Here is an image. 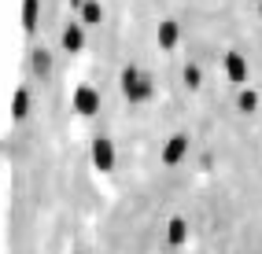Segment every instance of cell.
Masks as SVG:
<instances>
[{
	"mask_svg": "<svg viewBox=\"0 0 262 254\" xmlns=\"http://www.w3.org/2000/svg\"><path fill=\"white\" fill-rule=\"evenodd\" d=\"M30 66H33V74H48L52 70V56H48V48H33V56H30Z\"/></svg>",
	"mask_w": 262,
	"mask_h": 254,
	"instance_id": "12",
	"label": "cell"
},
{
	"mask_svg": "<svg viewBox=\"0 0 262 254\" xmlns=\"http://www.w3.org/2000/svg\"><path fill=\"white\" fill-rule=\"evenodd\" d=\"M122 92H126L129 104H144V99H151V78L137 66H126L122 70Z\"/></svg>",
	"mask_w": 262,
	"mask_h": 254,
	"instance_id": "1",
	"label": "cell"
},
{
	"mask_svg": "<svg viewBox=\"0 0 262 254\" xmlns=\"http://www.w3.org/2000/svg\"><path fill=\"white\" fill-rule=\"evenodd\" d=\"M78 11H81V26H100L103 22V4L100 0H85Z\"/></svg>",
	"mask_w": 262,
	"mask_h": 254,
	"instance_id": "9",
	"label": "cell"
},
{
	"mask_svg": "<svg viewBox=\"0 0 262 254\" xmlns=\"http://www.w3.org/2000/svg\"><path fill=\"white\" fill-rule=\"evenodd\" d=\"M37 19H41V0H23V30L33 33L37 30Z\"/></svg>",
	"mask_w": 262,
	"mask_h": 254,
	"instance_id": "10",
	"label": "cell"
},
{
	"mask_svg": "<svg viewBox=\"0 0 262 254\" xmlns=\"http://www.w3.org/2000/svg\"><path fill=\"white\" fill-rule=\"evenodd\" d=\"M236 107H240V111H244V114H251V111H255V107H258V96H255V92H251V89H244V92H240V96H236Z\"/></svg>",
	"mask_w": 262,
	"mask_h": 254,
	"instance_id": "13",
	"label": "cell"
},
{
	"mask_svg": "<svg viewBox=\"0 0 262 254\" xmlns=\"http://www.w3.org/2000/svg\"><path fill=\"white\" fill-rule=\"evenodd\" d=\"M185 85L188 89H200V66H185Z\"/></svg>",
	"mask_w": 262,
	"mask_h": 254,
	"instance_id": "14",
	"label": "cell"
},
{
	"mask_svg": "<svg viewBox=\"0 0 262 254\" xmlns=\"http://www.w3.org/2000/svg\"><path fill=\"white\" fill-rule=\"evenodd\" d=\"M178 37H181L178 19H163V22H159V30H155V41H159V48H163V52L178 48Z\"/></svg>",
	"mask_w": 262,
	"mask_h": 254,
	"instance_id": "5",
	"label": "cell"
},
{
	"mask_svg": "<svg viewBox=\"0 0 262 254\" xmlns=\"http://www.w3.org/2000/svg\"><path fill=\"white\" fill-rule=\"evenodd\" d=\"M74 111L81 118H93L100 111V92L93 89V85H78V89H74Z\"/></svg>",
	"mask_w": 262,
	"mask_h": 254,
	"instance_id": "3",
	"label": "cell"
},
{
	"mask_svg": "<svg viewBox=\"0 0 262 254\" xmlns=\"http://www.w3.org/2000/svg\"><path fill=\"white\" fill-rule=\"evenodd\" d=\"M225 78H229L233 85H244V81H248V63H244L240 52H225Z\"/></svg>",
	"mask_w": 262,
	"mask_h": 254,
	"instance_id": "7",
	"label": "cell"
},
{
	"mask_svg": "<svg viewBox=\"0 0 262 254\" xmlns=\"http://www.w3.org/2000/svg\"><path fill=\"white\" fill-rule=\"evenodd\" d=\"M89 155H93V166L100 169V173H107V169H115V144L107 137H93V147H89Z\"/></svg>",
	"mask_w": 262,
	"mask_h": 254,
	"instance_id": "2",
	"label": "cell"
},
{
	"mask_svg": "<svg viewBox=\"0 0 262 254\" xmlns=\"http://www.w3.org/2000/svg\"><path fill=\"white\" fill-rule=\"evenodd\" d=\"M185 151H188V137L185 133H173V137L163 144V166H178L185 159Z\"/></svg>",
	"mask_w": 262,
	"mask_h": 254,
	"instance_id": "4",
	"label": "cell"
},
{
	"mask_svg": "<svg viewBox=\"0 0 262 254\" xmlns=\"http://www.w3.org/2000/svg\"><path fill=\"white\" fill-rule=\"evenodd\" d=\"M71 4H74V8H81V4H85V0H71Z\"/></svg>",
	"mask_w": 262,
	"mask_h": 254,
	"instance_id": "15",
	"label": "cell"
},
{
	"mask_svg": "<svg viewBox=\"0 0 262 254\" xmlns=\"http://www.w3.org/2000/svg\"><path fill=\"white\" fill-rule=\"evenodd\" d=\"M166 240L173 247H181L188 240V225H185V217H170V225H166Z\"/></svg>",
	"mask_w": 262,
	"mask_h": 254,
	"instance_id": "11",
	"label": "cell"
},
{
	"mask_svg": "<svg viewBox=\"0 0 262 254\" xmlns=\"http://www.w3.org/2000/svg\"><path fill=\"white\" fill-rule=\"evenodd\" d=\"M59 44H63V52H81V48H85V26L81 22H67Z\"/></svg>",
	"mask_w": 262,
	"mask_h": 254,
	"instance_id": "6",
	"label": "cell"
},
{
	"mask_svg": "<svg viewBox=\"0 0 262 254\" xmlns=\"http://www.w3.org/2000/svg\"><path fill=\"white\" fill-rule=\"evenodd\" d=\"M26 114H30V89L19 85L15 96H11V118H15V122H26Z\"/></svg>",
	"mask_w": 262,
	"mask_h": 254,
	"instance_id": "8",
	"label": "cell"
}]
</instances>
